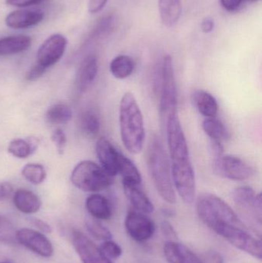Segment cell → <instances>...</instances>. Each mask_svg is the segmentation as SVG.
I'll list each match as a JSON object with an SVG mask.
<instances>
[{"label":"cell","instance_id":"cell-1","mask_svg":"<svg viewBox=\"0 0 262 263\" xmlns=\"http://www.w3.org/2000/svg\"><path fill=\"white\" fill-rule=\"evenodd\" d=\"M197 213L201 222L235 248L261 260V242L219 196L203 193L197 199Z\"/></svg>","mask_w":262,"mask_h":263},{"label":"cell","instance_id":"cell-2","mask_svg":"<svg viewBox=\"0 0 262 263\" xmlns=\"http://www.w3.org/2000/svg\"><path fill=\"white\" fill-rule=\"evenodd\" d=\"M163 127L169 148L174 187L186 203L192 204L196 194V181L189 145L178 112L169 115Z\"/></svg>","mask_w":262,"mask_h":263},{"label":"cell","instance_id":"cell-3","mask_svg":"<svg viewBox=\"0 0 262 263\" xmlns=\"http://www.w3.org/2000/svg\"><path fill=\"white\" fill-rule=\"evenodd\" d=\"M120 136L125 148L138 154L144 148L146 132L144 118L134 94L126 92L122 97L118 111Z\"/></svg>","mask_w":262,"mask_h":263},{"label":"cell","instance_id":"cell-4","mask_svg":"<svg viewBox=\"0 0 262 263\" xmlns=\"http://www.w3.org/2000/svg\"><path fill=\"white\" fill-rule=\"evenodd\" d=\"M147 165L154 185L162 199L168 203H175L176 195L170 161L161 139L156 135L151 137L148 145Z\"/></svg>","mask_w":262,"mask_h":263},{"label":"cell","instance_id":"cell-5","mask_svg":"<svg viewBox=\"0 0 262 263\" xmlns=\"http://www.w3.org/2000/svg\"><path fill=\"white\" fill-rule=\"evenodd\" d=\"M159 112L162 125H164L168 117L178 112V92L173 60L170 55L163 58L160 66Z\"/></svg>","mask_w":262,"mask_h":263},{"label":"cell","instance_id":"cell-6","mask_svg":"<svg viewBox=\"0 0 262 263\" xmlns=\"http://www.w3.org/2000/svg\"><path fill=\"white\" fill-rule=\"evenodd\" d=\"M71 182L78 190L88 193L103 191L114 183V179L100 165L90 160L80 162L71 174Z\"/></svg>","mask_w":262,"mask_h":263},{"label":"cell","instance_id":"cell-7","mask_svg":"<svg viewBox=\"0 0 262 263\" xmlns=\"http://www.w3.org/2000/svg\"><path fill=\"white\" fill-rule=\"evenodd\" d=\"M235 205L246 216L255 233L261 236L262 202L261 193H255L250 186L235 189L232 193Z\"/></svg>","mask_w":262,"mask_h":263},{"label":"cell","instance_id":"cell-8","mask_svg":"<svg viewBox=\"0 0 262 263\" xmlns=\"http://www.w3.org/2000/svg\"><path fill=\"white\" fill-rule=\"evenodd\" d=\"M212 167L218 176L233 181L247 180L255 173V168L241 158L225 153L214 157Z\"/></svg>","mask_w":262,"mask_h":263},{"label":"cell","instance_id":"cell-9","mask_svg":"<svg viewBox=\"0 0 262 263\" xmlns=\"http://www.w3.org/2000/svg\"><path fill=\"white\" fill-rule=\"evenodd\" d=\"M125 227L128 235L138 242L149 240L155 231L153 221L145 213L135 210L128 212L125 219Z\"/></svg>","mask_w":262,"mask_h":263},{"label":"cell","instance_id":"cell-10","mask_svg":"<svg viewBox=\"0 0 262 263\" xmlns=\"http://www.w3.org/2000/svg\"><path fill=\"white\" fill-rule=\"evenodd\" d=\"M17 242L28 250L43 258H50L54 254L52 242L44 233L29 228H22L16 231Z\"/></svg>","mask_w":262,"mask_h":263},{"label":"cell","instance_id":"cell-11","mask_svg":"<svg viewBox=\"0 0 262 263\" xmlns=\"http://www.w3.org/2000/svg\"><path fill=\"white\" fill-rule=\"evenodd\" d=\"M68 41L64 35L54 34L45 40L37 52V63L46 69L56 64L64 55Z\"/></svg>","mask_w":262,"mask_h":263},{"label":"cell","instance_id":"cell-12","mask_svg":"<svg viewBox=\"0 0 262 263\" xmlns=\"http://www.w3.org/2000/svg\"><path fill=\"white\" fill-rule=\"evenodd\" d=\"M72 240L83 263H113L102 253L99 247L81 232L75 230L72 233Z\"/></svg>","mask_w":262,"mask_h":263},{"label":"cell","instance_id":"cell-13","mask_svg":"<svg viewBox=\"0 0 262 263\" xmlns=\"http://www.w3.org/2000/svg\"><path fill=\"white\" fill-rule=\"evenodd\" d=\"M95 151L103 170L112 177L117 176L123 153L117 149L110 140L106 137L100 138L97 141Z\"/></svg>","mask_w":262,"mask_h":263},{"label":"cell","instance_id":"cell-14","mask_svg":"<svg viewBox=\"0 0 262 263\" xmlns=\"http://www.w3.org/2000/svg\"><path fill=\"white\" fill-rule=\"evenodd\" d=\"M98 60L94 55L86 57L77 71L75 85L79 92H85L93 83L98 74Z\"/></svg>","mask_w":262,"mask_h":263},{"label":"cell","instance_id":"cell-15","mask_svg":"<svg viewBox=\"0 0 262 263\" xmlns=\"http://www.w3.org/2000/svg\"><path fill=\"white\" fill-rule=\"evenodd\" d=\"M123 186L126 198L135 210L145 214L153 213V203L143 191L141 185L123 182Z\"/></svg>","mask_w":262,"mask_h":263},{"label":"cell","instance_id":"cell-16","mask_svg":"<svg viewBox=\"0 0 262 263\" xmlns=\"http://www.w3.org/2000/svg\"><path fill=\"white\" fill-rule=\"evenodd\" d=\"M163 250L169 263H200L199 257L177 241H166Z\"/></svg>","mask_w":262,"mask_h":263},{"label":"cell","instance_id":"cell-17","mask_svg":"<svg viewBox=\"0 0 262 263\" xmlns=\"http://www.w3.org/2000/svg\"><path fill=\"white\" fill-rule=\"evenodd\" d=\"M43 18L44 13L41 11L17 10L6 16V24L12 29H27L41 23Z\"/></svg>","mask_w":262,"mask_h":263},{"label":"cell","instance_id":"cell-18","mask_svg":"<svg viewBox=\"0 0 262 263\" xmlns=\"http://www.w3.org/2000/svg\"><path fill=\"white\" fill-rule=\"evenodd\" d=\"M192 101L195 109L206 118L216 117L218 112V103L213 95L207 91L198 89L192 95Z\"/></svg>","mask_w":262,"mask_h":263},{"label":"cell","instance_id":"cell-19","mask_svg":"<svg viewBox=\"0 0 262 263\" xmlns=\"http://www.w3.org/2000/svg\"><path fill=\"white\" fill-rule=\"evenodd\" d=\"M15 208L24 214H34L41 208L42 201L33 192L27 190H17L13 195Z\"/></svg>","mask_w":262,"mask_h":263},{"label":"cell","instance_id":"cell-20","mask_svg":"<svg viewBox=\"0 0 262 263\" xmlns=\"http://www.w3.org/2000/svg\"><path fill=\"white\" fill-rule=\"evenodd\" d=\"M86 207L92 217L98 220H108L112 216L109 200L100 194H92L86 200Z\"/></svg>","mask_w":262,"mask_h":263},{"label":"cell","instance_id":"cell-21","mask_svg":"<svg viewBox=\"0 0 262 263\" xmlns=\"http://www.w3.org/2000/svg\"><path fill=\"white\" fill-rule=\"evenodd\" d=\"M32 40L27 35H11L0 39V55H15L27 50L30 47Z\"/></svg>","mask_w":262,"mask_h":263},{"label":"cell","instance_id":"cell-22","mask_svg":"<svg viewBox=\"0 0 262 263\" xmlns=\"http://www.w3.org/2000/svg\"><path fill=\"white\" fill-rule=\"evenodd\" d=\"M160 17L162 22L167 27L177 24L182 14L180 0H158Z\"/></svg>","mask_w":262,"mask_h":263},{"label":"cell","instance_id":"cell-23","mask_svg":"<svg viewBox=\"0 0 262 263\" xmlns=\"http://www.w3.org/2000/svg\"><path fill=\"white\" fill-rule=\"evenodd\" d=\"M203 129L211 141L223 142L230 138V133L226 125L216 117L206 118L203 121Z\"/></svg>","mask_w":262,"mask_h":263},{"label":"cell","instance_id":"cell-24","mask_svg":"<svg viewBox=\"0 0 262 263\" xmlns=\"http://www.w3.org/2000/svg\"><path fill=\"white\" fill-rule=\"evenodd\" d=\"M37 148L38 140L35 138L30 137L26 139H14L9 143L8 151L15 157L26 159L33 154Z\"/></svg>","mask_w":262,"mask_h":263},{"label":"cell","instance_id":"cell-25","mask_svg":"<svg viewBox=\"0 0 262 263\" xmlns=\"http://www.w3.org/2000/svg\"><path fill=\"white\" fill-rule=\"evenodd\" d=\"M109 69L115 78L124 80L132 75L135 69V63L133 60L128 55H117L111 62Z\"/></svg>","mask_w":262,"mask_h":263},{"label":"cell","instance_id":"cell-26","mask_svg":"<svg viewBox=\"0 0 262 263\" xmlns=\"http://www.w3.org/2000/svg\"><path fill=\"white\" fill-rule=\"evenodd\" d=\"M118 174L123 178V182L142 185L141 173L135 164L127 156L122 153L120 158Z\"/></svg>","mask_w":262,"mask_h":263},{"label":"cell","instance_id":"cell-27","mask_svg":"<svg viewBox=\"0 0 262 263\" xmlns=\"http://www.w3.org/2000/svg\"><path fill=\"white\" fill-rule=\"evenodd\" d=\"M46 117L51 124H66L72 120V111L67 105L55 104L49 108Z\"/></svg>","mask_w":262,"mask_h":263},{"label":"cell","instance_id":"cell-28","mask_svg":"<svg viewBox=\"0 0 262 263\" xmlns=\"http://www.w3.org/2000/svg\"><path fill=\"white\" fill-rule=\"evenodd\" d=\"M86 227L88 233L94 239L100 241L110 240L112 238V233L98 219L89 216L86 219Z\"/></svg>","mask_w":262,"mask_h":263},{"label":"cell","instance_id":"cell-29","mask_svg":"<svg viewBox=\"0 0 262 263\" xmlns=\"http://www.w3.org/2000/svg\"><path fill=\"white\" fill-rule=\"evenodd\" d=\"M81 127L88 136L92 137L97 136L101 127V122L98 114L93 110L85 112L81 119Z\"/></svg>","mask_w":262,"mask_h":263},{"label":"cell","instance_id":"cell-30","mask_svg":"<svg viewBox=\"0 0 262 263\" xmlns=\"http://www.w3.org/2000/svg\"><path fill=\"white\" fill-rule=\"evenodd\" d=\"M23 177L34 185H39L44 182L46 178V172L44 167L39 164H27L22 170Z\"/></svg>","mask_w":262,"mask_h":263},{"label":"cell","instance_id":"cell-31","mask_svg":"<svg viewBox=\"0 0 262 263\" xmlns=\"http://www.w3.org/2000/svg\"><path fill=\"white\" fill-rule=\"evenodd\" d=\"M16 231L12 222L6 216L0 215V242L5 244H16Z\"/></svg>","mask_w":262,"mask_h":263},{"label":"cell","instance_id":"cell-32","mask_svg":"<svg viewBox=\"0 0 262 263\" xmlns=\"http://www.w3.org/2000/svg\"><path fill=\"white\" fill-rule=\"evenodd\" d=\"M99 249L102 253L111 260L118 259L123 253L121 247L111 239L104 241L100 246Z\"/></svg>","mask_w":262,"mask_h":263},{"label":"cell","instance_id":"cell-33","mask_svg":"<svg viewBox=\"0 0 262 263\" xmlns=\"http://www.w3.org/2000/svg\"><path fill=\"white\" fill-rule=\"evenodd\" d=\"M52 142L55 144L56 147L57 151L60 155H63L64 153L65 148L66 146V134L64 132L60 129H56L52 133V136H51Z\"/></svg>","mask_w":262,"mask_h":263},{"label":"cell","instance_id":"cell-34","mask_svg":"<svg viewBox=\"0 0 262 263\" xmlns=\"http://www.w3.org/2000/svg\"><path fill=\"white\" fill-rule=\"evenodd\" d=\"M161 232L163 236L167 241L178 240V235L172 224L168 221H163L161 222Z\"/></svg>","mask_w":262,"mask_h":263},{"label":"cell","instance_id":"cell-35","mask_svg":"<svg viewBox=\"0 0 262 263\" xmlns=\"http://www.w3.org/2000/svg\"><path fill=\"white\" fill-rule=\"evenodd\" d=\"M200 263H224L221 253L216 251L206 252L199 257Z\"/></svg>","mask_w":262,"mask_h":263},{"label":"cell","instance_id":"cell-36","mask_svg":"<svg viewBox=\"0 0 262 263\" xmlns=\"http://www.w3.org/2000/svg\"><path fill=\"white\" fill-rule=\"evenodd\" d=\"M46 69H47L46 67L37 63L28 72L27 75H26V80L30 82L36 81L37 80L41 78L44 75L45 72H46Z\"/></svg>","mask_w":262,"mask_h":263},{"label":"cell","instance_id":"cell-37","mask_svg":"<svg viewBox=\"0 0 262 263\" xmlns=\"http://www.w3.org/2000/svg\"><path fill=\"white\" fill-rule=\"evenodd\" d=\"M13 196V186L9 182H0V202L7 200Z\"/></svg>","mask_w":262,"mask_h":263},{"label":"cell","instance_id":"cell-38","mask_svg":"<svg viewBox=\"0 0 262 263\" xmlns=\"http://www.w3.org/2000/svg\"><path fill=\"white\" fill-rule=\"evenodd\" d=\"M45 0H6V4L16 7H28L39 4Z\"/></svg>","mask_w":262,"mask_h":263},{"label":"cell","instance_id":"cell-39","mask_svg":"<svg viewBox=\"0 0 262 263\" xmlns=\"http://www.w3.org/2000/svg\"><path fill=\"white\" fill-rule=\"evenodd\" d=\"M107 2L108 0H89L88 10L90 13H97L105 7Z\"/></svg>","mask_w":262,"mask_h":263},{"label":"cell","instance_id":"cell-40","mask_svg":"<svg viewBox=\"0 0 262 263\" xmlns=\"http://www.w3.org/2000/svg\"><path fill=\"white\" fill-rule=\"evenodd\" d=\"M221 6L229 12L238 10L244 0H220Z\"/></svg>","mask_w":262,"mask_h":263},{"label":"cell","instance_id":"cell-41","mask_svg":"<svg viewBox=\"0 0 262 263\" xmlns=\"http://www.w3.org/2000/svg\"><path fill=\"white\" fill-rule=\"evenodd\" d=\"M32 222L33 225L35 226L41 233H47V234L52 233V230L50 226H49L47 222H45V221L38 219H32Z\"/></svg>","mask_w":262,"mask_h":263},{"label":"cell","instance_id":"cell-42","mask_svg":"<svg viewBox=\"0 0 262 263\" xmlns=\"http://www.w3.org/2000/svg\"><path fill=\"white\" fill-rule=\"evenodd\" d=\"M211 149L213 153L214 157L221 156L225 153L223 142H217V141H211Z\"/></svg>","mask_w":262,"mask_h":263},{"label":"cell","instance_id":"cell-43","mask_svg":"<svg viewBox=\"0 0 262 263\" xmlns=\"http://www.w3.org/2000/svg\"><path fill=\"white\" fill-rule=\"evenodd\" d=\"M215 28L214 20L211 18H206L203 20L201 23V31L205 33H209L213 31Z\"/></svg>","mask_w":262,"mask_h":263},{"label":"cell","instance_id":"cell-44","mask_svg":"<svg viewBox=\"0 0 262 263\" xmlns=\"http://www.w3.org/2000/svg\"><path fill=\"white\" fill-rule=\"evenodd\" d=\"M246 1H248V2H256V1H258V0H246Z\"/></svg>","mask_w":262,"mask_h":263},{"label":"cell","instance_id":"cell-45","mask_svg":"<svg viewBox=\"0 0 262 263\" xmlns=\"http://www.w3.org/2000/svg\"><path fill=\"white\" fill-rule=\"evenodd\" d=\"M0 263H12V262H0Z\"/></svg>","mask_w":262,"mask_h":263}]
</instances>
